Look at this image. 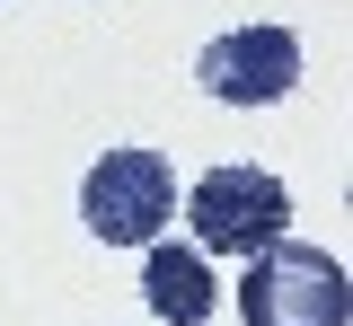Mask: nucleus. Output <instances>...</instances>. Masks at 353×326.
<instances>
[{
  "label": "nucleus",
  "instance_id": "f257e3e1",
  "mask_svg": "<svg viewBox=\"0 0 353 326\" xmlns=\"http://www.w3.org/2000/svg\"><path fill=\"white\" fill-rule=\"evenodd\" d=\"M239 309H248V326H345L353 291H345V265L336 256H318L301 238H274V247L248 256Z\"/></svg>",
  "mask_w": 353,
  "mask_h": 326
},
{
  "label": "nucleus",
  "instance_id": "f03ea898",
  "mask_svg": "<svg viewBox=\"0 0 353 326\" xmlns=\"http://www.w3.org/2000/svg\"><path fill=\"white\" fill-rule=\"evenodd\" d=\"M185 221H194V247L203 256H256L292 230V194L265 168H212L185 194Z\"/></svg>",
  "mask_w": 353,
  "mask_h": 326
},
{
  "label": "nucleus",
  "instance_id": "7ed1b4c3",
  "mask_svg": "<svg viewBox=\"0 0 353 326\" xmlns=\"http://www.w3.org/2000/svg\"><path fill=\"white\" fill-rule=\"evenodd\" d=\"M168 212H176V177L159 150H106L80 186V221L106 247H150L168 230Z\"/></svg>",
  "mask_w": 353,
  "mask_h": 326
},
{
  "label": "nucleus",
  "instance_id": "20e7f679",
  "mask_svg": "<svg viewBox=\"0 0 353 326\" xmlns=\"http://www.w3.org/2000/svg\"><path fill=\"white\" fill-rule=\"evenodd\" d=\"M194 80L221 106H283L301 89V36L292 27H230L194 53Z\"/></svg>",
  "mask_w": 353,
  "mask_h": 326
},
{
  "label": "nucleus",
  "instance_id": "39448f33",
  "mask_svg": "<svg viewBox=\"0 0 353 326\" xmlns=\"http://www.w3.org/2000/svg\"><path fill=\"white\" fill-rule=\"evenodd\" d=\"M141 300H150V318H168V326H203V318L221 309L203 247H168V238H150V265H141Z\"/></svg>",
  "mask_w": 353,
  "mask_h": 326
}]
</instances>
